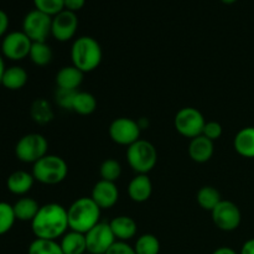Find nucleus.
Returning a JSON list of instances; mask_svg holds the SVG:
<instances>
[{"instance_id": "17", "label": "nucleus", "mask_w": 254, "mask_h": 254, "mask_svg": "<svg viewBox=\"0 0 254 254\" xmlns=\"http://www.w3.org/2000/svg\"><path fill=\"white\" fill-rule=\"evenodd\" d=\"M109 225H111L112 232L116 240L122 241V242H127L135 237L136 231H138L136 222L129 216H118L113 218Z\"/></svg>"}, {"instance_id": "31", "label": "nucleus", "mask_w": 254, "mask_h": 254, "mask_svg": "<svg viewBox=\"0 0 254 254\" xmlns=\"http://www.w3.org/2000/svg\"><path fill=\"white\" fill-rule=\"evenodd\" d=\"M16 221L12 205L7 202H0V236L9 232Z\"/></svg>"}, {"instance_id": "15", "label": "nucleus", "mask_w": 254, "mask_h": 254, "mask_svg": "<svg viewBox=\"0 0 254 254\" xmlns=\"http://www.w3.org/2000/svg\"><path fill=\"white\" fill-rule=\"evenodd\" d=\"M151 192H153V184L145 174H138L135 178L131 179L128 185L129 197L134 202H145L150 198Z\"/></svg>"}, {"instance_id": "39", "label": "nucleus", "mask_w": 254, "mask_h": 254, "mask_svg": "<svg viewBox=\"0 0 254 254\" xmlns=\"http://www.w3.org/2000/svg\"><path fill=\"white\" fill-rule=\"evenodd\" d=\"M212 254H240V253H237L233 248L231 247H220L216 251H213Z\"/></svg>"}, {"instance_id": "4", "label": "nucleus", "mask_w": 254, "mask_h": 254, "mask_svg": "<svg viewBox=\"0 0 254 254\" xmlns=\"http://www.w3.org/2000/svg\"><path fill=\"white\" fill-rule=\"evenodd\" d=\"M31 174L35 180L44 185H57L66 179L68 166L61 156L47 154L34 164Z\"/></svg>"}, {"instance_id": "29", "label": "nucleus", "mask_w": 254, "mask_h": 254, "mask_svg": "<svg viewBox=\"0 0 254 254\" xmlns=\"http://www.w3.org/2000/svg\"><path fill=\"white\" fill-rule=\"evenodd\" d=\"M31 117L36 123L45 124L49 123L54 118V112L51 106L45 99H36L31 107Z\"/></svg>"}, {"instance_id": "34", "label": "nucleus", "mask_w": 254, "mask_h": 254, "mask_svg": "<svg viewBox=\"0 0 254 254\" xmlns=\"http://www.w3.org/2000/svg\"><path fill=\"white\" fill-rule=\"evenodd\" d=\"M202 135H205L206 138H208L210 140L215 141L217 139L221 138L222 135V126L217 122H206L205 127H203Z\"/></svg>"}, {"instance_id": "19", "label": "nucleus", "mask_w": 254, "mask_h": 254, "mask_svg": "<svg viewBox=\"0 0 254 254\" xmlns=\"http://www.w3.org/2000/svg\"><path fill=\"white\" fill-rule=\"evenodd\" d=\"M82 82H83V72L79 71L73 64L62 67L56 74V83L59 88L77 91Z\"/></svg>"}, {"instance_id": "36", "label": "nucleus", "mask_w": 254, "mask_h": 254, "mask_svg": "<svg viewBox=\"0 0 254 254\" xmlns=\"http://www.w3.org/2000/svg\"><path fill=\"white\" fill-rule=\"evenodd\" d=\"M86 4V0H64V9L72 12H77Z\"/></svg>"}, {"instance_id": "32", "label": "nucleus", "mask_w": 254, "mask_h": 254, "mask_svg": "<svg viewBox=\"0 0 254 254\" xmlns=\"http://www.w3.org/2000/svg\"><path fill=\"white\" fill-rule=\"evenodd\" d=\"M35 9L54 17L64 10V0H34Z\"/></svg>"}, {"instance_id": "37", "label": "nucleus", "mask_w": 254, "mask_h": 254, "mask_svg": "<svg viewBox=\"0 0 254 254\" xmlns=\"http://www.w3.org/2000/svg\"><path fill=\"white\" fill-rule=\"evenodd\" d=\"M9 27V16L4 10L0 9V37L5 36Z\"/></svg>"}, {"instance_id": "24", "label": "nucleus", "mask_w": 254, "mask_h": 254, "mask_svg": "<svg viewBox=\"0 0 254 254\" xmlns=\"http://www.w3.org/2000/svg\"><path fill=\"white\" fill-rule=\"evenodd\" d=\"M196 200L203 210L211 212L222 201V198H221V193L217 189H215L213 186H203L198 190Z\"/></svg>"}, {"instance_id": "7", "label": "nucleus", "mask_w": 254, "mask_h": 254, "mask_svg": "<svg viewBox=\"0 0 254 254\" xmlns=\"http://www.w3.org/2000/svg\"><path fill=\"white\" fill-rule=\"evenodd\" d=\"M205 124V117L198 109L192 108V107L181 108L174 119V126L178 133L185 138L191 139L202 134Z\"/></svg>"}, {"instance_id": "20", "label": "nucleus", "mask_w": 254, "mask_h": 254, "mask_svg": "<svg viewBox=\"0 0 254 254\" xmlns=\"http://www.w3.org/2000/svg\"><path fill=\"white\" fill-rule=\"evenodd\" d=\"M235 150L243 158H254V127L241 129L233 140Z\"/></svg>"}, {"instance_id": "1", "label": "nucleus", "mask_w": 254, "mask_h": 254, "mask_svg": "<svg viewBox=\"0 0 254 254\" xmlns=\"http://www.w3.org/2000/svg\"><path fill=\"white\" fill-rule=\"evenodd\" d=\"M68 228L67 208L55 202L41 206L31 221L32 233L35 237L41 240L57 241V238L62 237Z\"/></svg>"}, {"instance_id": "26", "label": "nucleus", "mask_w": 254, "mask_h": 254, "mask_svg": "<svg viewBox=\"0 0 254 254\" xmlns=\"http://www.w3.org/2000/svg\"><path fill=\"white\" fill-rule=\"evenodd\" d=\"M52 50L46 42H32L31 50H30V60L36 66H46L51 62Z\"/></svg>"}, {"instance_id": "21", "label": "nucleus", "mask_w": 254, "mask_h": 254, "mask_svg": "<svg viewBox=\"0 0 254 254\" xmlns=\"http://www.w3.org/2000/svg\"><path fill=\"white\" fill-rule=\"evenodd\" d=\"M60 246L64 254H84L87 252V243L84 233L69 231L61 237Z\"/></svg>"}, {"instance_id": "11", "label": "nucleus", "mask_w": 254, "mask_h": 254, "mask_svg": "<svg viewBox=\"0 0 254 254\" xmlns=\"http://www.w3.org/2000/svg\"><path fill=\"white\" fill-rule=\"evenodd\" d=\"M84 236L87 252L91 254H106L107 251L117 242L108 222H98Z\"/></svg>"}, {"instance_id": "5", "label": "nucleus", "mask_w": 254, "mask_h": 254, "mask_svg": "<svg viewBox=\"0 0 254 254\" xmlns=\"http://www.w3.org/2000/svg\"><path fill=\"white\" fill-rule=\"evenodd\" d=\"M127 160L136 174H148L155 168L158 161V151L155 146L148 140L139 139L128 146Z\"/></svg>"}, {"instance_id": "6", "label": "nucleus", "mask_w": 254, "mask_h": 254, "mask_svg": "<svg viewBox=\"0 0 254 254\" xmlns=\"http://www.w3.org/2000/svg\"><path fill=\"white\" fill-rule=\"evenodd\" d=\"M49 143L46 138L39 133H30L21 136L15 145V155L20 161L35 164L47 155Z\"/></svg>"}, {"instance_id": "13", "label": "nucleus", "mask_w": 254, "mask_h": 254, "mask_svg": "<svg viewBox=\"0 0 254 254\" xmlns=\"http://www.w3.org/2000/svg\"><path fill=\"white\" fill-rule=\"evenodd\" d=\"M78 29V17L76 12L69 10H62L52 17L51 35L57 41L66 42L76 35Z\"/></svg>"}, {"instance_id": "14", "label": "nucleus", "mask_w": 254, "mask_h": 254, "mask_svg": "<svg viewBox=\"0 0 254 254\" xmlns=\"http://www.w3.org/2000/svg\"><path fill=\"white\" fill-rule=\"evenodd\" d=\"M92 200L99 206L101 210L112 208L119 198V191L116 186V183L111 181L99 180L92 190Z\"/></svg>"}, {"instance_id": "23", "label": "nucleus", "mask_w": 254, "mask_h": 254, "mask_svg": "<svg viewBox=\"0 0 254 254\" xmlns=\"http://www.w3.org/2000/svg\"><path fill=\"white\" fill-rule=\"evenodd\" d=\"M40 207L36 200L31 197H21L12 205L16 220L22 222H31L39 212Z\"/></svg>"}, {"instance_id": "38", "label": "nucleus", "mask_w": 254, "mask_h": 254, "mask_svg": "<svg viewBox=\"0 0 254 254\" xmlns=\"http://www.w3.org/2000/svg\"><path fill=\"white\" fill-rule=\"evenodd\" d=\"M240 254H254V238L246 241L245 245L241 248Z\"/></svg>"}, {"instance_id": "8", "label": "nucleus", "mask_w": 254, "mask_h": 254, "mask_svg": "<svg viewBox=\"0 0 254 254\" xmlns=\"http://www.w3.org/2000/svg\"><path fill=\"white\" fill-rule=\"evenodd\" d=\"M51 25L52 16L34 9L25 15L22 31L32 42H46L49 35H51Z\"/></svg>"}, {"instance_id": "18", "label": "nucleus", "mask_w": 254, "mask_h": 254, "mask_svg": "<svg viewBox=\"0 0 254 254\" xmlns=\"http://www.w3.org/2000/svg\"><path fill=\"white\" fill-rule=\"evenodd\" d=\"M34 176L32 174L24 170L14 171L9 175L6 180L7 190L11 193L17 196H22L29 192L34 186Z\"/></svg>"}, {"instance_id": "41", "label": "nucleus", "mask_w": 254, "mask_h": 254, "mask_svg": "<svg viewBox=\"0 0 254 254\" xmlns=\"http://www.w3.org/2000/svg\"><path fill=\"white\" fill-rule=\"evenodd\" d=\"M221 1L225 2V4H227V5H230V4H233V2H236L237 0H221Z\"/></svg>"}, {"instance_id": "28", "label": "nucleus", "mask_w": 254, "mask_h": 254, "mask_svg": "<svg viewBox=\"0 0 254 254\" xmlns=\"http://www.w3.org/2000/svg\"><path fill=\"white\" fill-rule=\"evenodd\" d=\"M134 251L136 254H159L160 252V242L158 237L150 233L141 235L134 245Z\"/></svg>"}, {"instance_id": "30", "label": "nucleus", "mask_w": 254, "mask_h": 254, "mask_svg": "<svg viewBox=\"0 0 254 254\" xmlns=\"http://www.w3.org/2000/svg\"><path fill=\"white\" fill-rule=\"evenodd\" d=\"M99 174H101L102 180L111 181V183H116L122 174V166L114 159H107L101 164L99 168Z\"/></svg>"}, {"instance_id": "25", "label": "nucleus", "mask_w": 254, "mask_h": 254, "mask_svg": "<svg viewBox=\"0 0 254 254\" xmlns=\"http://www.w3.org/2000/svg\"><path fill=\"white\" fill-rule=\"evenodd\" d=\"M97 108V99L88 92H77L72 111L81 116H89Z\"/></svg>"}, {"instance_id": "27", "label": "nucleus", "mask_w": 254, "mask_h": 254, "mask_svg": "<svg viewBox=\"0 0 254 254\" xmlns=\"http://www.w3.org/2000/svg\"><path fill=\"white\" fill-rule=\"evenodd\" d=\"M27 254H64L57 241L35 238L27 248Z\"/></svg>"}, {"instance_id": "16", "label": "nucleus", "mask_w": 254, "mask_h": 254, "mask_svg": "<svg viewBox=\"0 0 254 254\" xmlns=\"http://www.w3.org/2000/svg\"><path fill=\"white\" fill-rule=\"evenodd\" d=\"M213 151H215L213 141L202 134L191 139L190 145H189V155L196 163L202 164L208 161L212 158Z\"/></svg>"}, {"instance_id": "42", "label": "nucleus", "mask_w": 254, "mask_h": 254, "mask_svg": "<svg viewBox=\"0 0 254 254\" xmlns=\"http://www.w3.org/2000/svg\"><path fill=\"white\" fill-rule=\"evenodd\" d=\"M84 254H91V253H88V252H86V253H84Z\"/></svg>"}, {"instance_id": "10", "label": "nucleus", "mask_w": 254, "mask_h": 254, "mask_svg": "<svg viewBox=\"0 0 254 254\" xmlns=\"http://www.w3.org/2000/svg\"><path fill=\"white\" fill-rule=\"evenodd\" d=\"M32 41L24 31H12L4 36L1 41V55L11 61H21L30 55Z\"/></svg>"}, {"instance_id": "12", "label": "nucleus", "mask_w": 254, "mask_h": 254, "mask_svg": "<svg viewBox=\"0 0 254 254\" xmlns=\"http://www.w3.org/2000/svg\"><path fill=\"white\" fill-rule=\"evenodd\" d=\"M140 131L141 128L138 122L126 117L114 119L109 126V136L119 145L129 146L138 141Z\"/></svg>"}, {"instance_id": "33", "label": "nucleus", "mask_w": 254, "mask_h": 254, "mask_svg": "<svg viewBox=\"0 0 254 254\" xmlns=\"http://www.w3.org/2000/svg\"><path fill=\"white\" fill-rule=\"evenodd\" d=\"M78 91H72V89H62L57 88L56 94V102L59 103L60 107H62L64 109H71L73 107L74 98H76V94Z\"/></svg>"}, {"instance_id": "35", "label": "nucleus", "mask_w": 254, "mask_h": 254, "mask_svg": "<svg viewBox=\"0 0 254 254\" xmlns=\"http://www.w3.org/2000/svg\"><path fill=\"white\" fill-rule=\"evenodd\" d=\"M106 254H136L134 251V247L129 246L127 242H122V241H117Z\"/></svg>"}, {"instance_id": "3", "label": "nucleus", "mask_w": 254, "mask_h": 254, "mask_svg": "<svg viewBox=\"0 0 254 254\" xmlns=\"http://www.w3.org/2000/svg\"><path fill=\"white\" fill-rule=\"evenodd\" d=\"M102 54L101 45L91 36H81L76 39L71 47V59L74 67L82 71L92 72L101 64Z\"/></svg>"}, {"instance_id": "40", "label": "nucleus", "mask_w": 254, "mask_h": 254, "mask_svg": "<svg viewBox=\"0 0 254 254\" xmlns=\"http://www.w3.org/2000/svg\"><path fill=\"white\" fill-rule=\"evenodd\" d=\"M5 69H6V67H5L4 56H2V55L0 54V84H1V79H2V76H4Z\"/></svg>"}, {"instance_id": "22", "label": "nucleus", "mask_w": 254, "mask_h": 254, "mask_svg": "<svg viewBox=\"0 0 254 254\" xmlns=\"http://www.w3.org/2000/svg\"><path fill=\"white\" fill-rule=\"evenodd\" d=\"M27 79H29V74L26 69L20 66H11L5 69L1 84L10 91H19L22 87H25Z\"/></svg>"}, {"instance_id": "9", "label": "nucleus", "mask_w": 254, "mask_h": 254, "mask_svg": "<svg viewBox=\"0 0 254 254\" xmlns=\"http://www.w3.org/2000/svg\"><path fill=\"white\" fill-rule=\"evenodd\" d=\"M212 221L217 228L225 232H231L240 227L242 213L240 207L232 201L222 200L212 211Z\"/></svg>"}, {"instance_id": "2", "label": "nucleus", "mask_w": 254, "mask_h": 254, "mask_svg": "<svg viewBox=\"0 0 254 254\" xmlns=\"http://www.w3.org/2000/svg\"><path fill=\"white\" fill-rule=\"evenodd\" d=\"M68 226L71 231L86 235L101 218V208L92 197H79L67 210Z\"/></svg>"}]
</instances>
